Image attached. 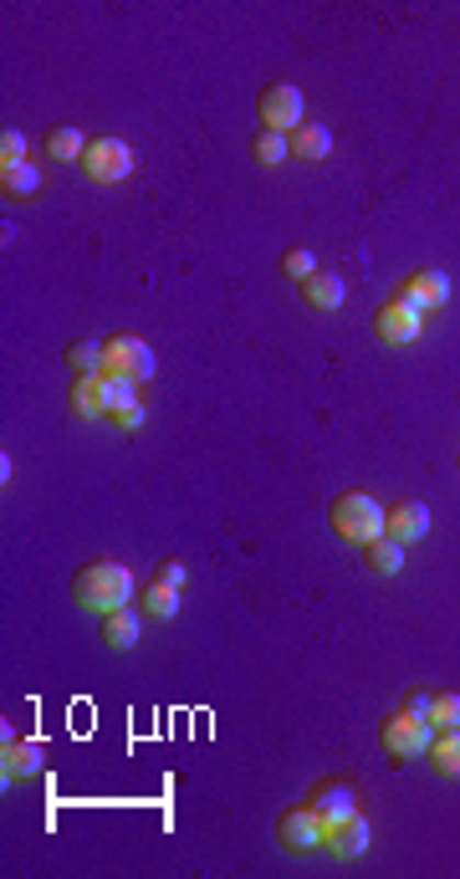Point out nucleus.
<instances>
[{
	"mask_svg": "<svg viewBox=\"0 0 460 879\" xmlns=\"http://www.w3.org/2000/svg\"><path fill=\"white\" fill-rule=\"evenodd\" d=\"M72 598L92 613H119L134 604V573L123 563H108V557L103 563H88L72 578Z\"/></svg>",
	"mask_w": 460,
	"mask_h": 879,
	"instance_id": "f257e3e1",
	"label": "nucleus"
},
{
	"mask_svg": "<svg viewBox=\"0 0 460 879\" xmlns=\"http://www.w3.org/2000/svg\"><path fill=\"white\" fill-rule=\"evenodd\" d=\"M327 522H333V532H338L343 542L369 548V542H379V537L389 532V511L379 507L369 492H343L338 502L327 507Z\"/></svg>",
	"mask_w": 460,
	"mask_h": 879,
	"instance_id": "f03ea898",
	"label": "nucleus"
},
{
	"mask_svg": "<svg viewBox=\"0 0 460 879\" xmlns=\"http://www.w3.org/2000/svg\"><path fill=\"white\" fill-rule=\"evenodd\" d=\"M256 113H261V128H271V134H298L302 113H307V98H302L298 82H271V88H261V98H256Z\"/></svg>",
	"mask_w": 460,
	"mask_h": 879,
	"instance_id": "7ed1b4c3",
	"label": "nucleus"
},
{
	"mask_svg": "<svg viewBox=\"0 0 460 879\" xmlns=\"http://www.w3.org/2000/svg\"><path fill=\"white\" fill-rule=\"evenodd\" d=\"M138 154L123 144V138H92L88 154H82V169H88V179H98V184H123V179L134 174Z\"/></svg>",
	"mask_w": 460,
	"mask_h": 879,
	"instance_id": "20e7f679",
	"label": "nucleus"
},
{
	"mask_svg": "<svg viewBox=\"0 0 460 879\" xmlns=\"http://www.w3.org/2000/svg\"><path fill=\"white\" fill-rule=\"evenodd\" d=\"M277 838H282L287 854H317L327 849V823L312 813V803L287 808L282 819H277Z\"/></svg>",
	"mask_w": 460,
	"mask_h": 879,
	"instance_id": "39448f33",
	"label": "nucleus"
},
{
	"mask_svg": "<svg viewBox=\"0 0 460 879\" xmlns=\"http://www.w3.org/2000/svg\"><path fill=\"white\" fill-rule=\"evenodd\" d=\"M419 333H425V313L419 307H409V302H384L379 313H373V338L389 348H404V343H415Z\"/></svg>",
	"mask_w": 460,
	"mask_h": 879,
	"instance_id": "423d86ee",
	"label": "nucleus"
},
{
	"mask_svg": "<svg viewBox=\"0 0 460 879\" xmlns=\"http://www.w3.org/2000/svg\"><path fill=\"white\" fill-rule=\"evenodd\" d=\"M435 742V726L430 721H415V715H389L384 721V746H389V757H400V762H415L425 757Z\"/></svg>",
	"mask_w": 460,
	"mask_h": 879,
	"instance_id": "0eeeda50",
	"label": "nucleus"
},
{
	"mask_svg": "<svg viewBox=\"0 0 460 879\" xmlns=\"http://www.w3.org/2000/svg\"><path fill=\"white\" fill-rule=\"evenodd\" d=\"M154 348L144 343V338H134V333H119V338H108V369L103 373H128V379H138V384H149L154 379Z\"/></svg>",
	"mask_w": 460,
	"mask_h": 879,
	"instance_id": "6e6552de",
	"label": "nucleus"
},
{
	"mask_svg": "<svg viewBox=\"0 0 460 879\" xmlns=\"http://www.w3.org/2000/svg\"><path fill=\"white\" fill-rule=\"evenodd\" d=\"M400 302H409V307H419V313H435V307H446L450 302V277L440 267H425V271H409L400 282V292H394Z\"/></svg>",
	"mask_w": 460,
	"mask_h": 879,
	"instance_id": "1a4fd4ad",
	"label": "nucleus"
},
{
	"mask_svg": "<svg viewBox=\"0 0 460 879\" xmlns=\"http://www.w3.org/2000/svg\"><path fill=\"white\" fill-rule=\"evenodd\" d=\"M312 813L323 823H343V819H354L358 813V792H354V782H338V777H327V782H317L312 788Z\"/></svg>",
	"mask_w": 460,
	"mask_h": 879,
	"instance_id": "9d476101",
	"label": "nucleus"
},
{
	"mask_svg": "<svg viewBox=\"0 0 460 879\" xmlns=\"http://www.w3.org/2000/svg\"><path fill=\"white\" fill-rule=\"evenodd\" d=\"M46 767V746L42 742H5V752H0V782L11 788V782H26V777H42Z\"/></svg>",
	"mask_w": 460,
	"mask_h": 879,
	"instance_id": "9b49d317",
	"label": "nucleus"
},
{
	"mask_svg": "<svg viewBox=\"0 0 460 879\" xmlns=\"http://www.w3.org/2000/svg\"><path fill=\"white\" fill-rule=\"evenodd\" d=\"M363 849H369V819H363V813H354V819H343V823H327V854L358 859Z\"/></svg>",
	"mask_w": 460,
	"mask_h": 879,
	"instance_id": "f8f14e48",
	"label": "nucleus"
},
{
	"mask_svg": "<svg viewBox=\"0 0 460 879\" xmlns=\"http://www.w3.org/2000/svg\"><path fill=\"white\" fill-rule=\"evenodd\" d=\"M430 532V507L425 502H400V507H389V537L394 542H419V537Z\"/></svg>",
	"mask_w": 460,
	"mask_h": 879,
	"instance_id": "ddd939ff",
	"label": "nucleus"
},
{
	"mask_svg": "<svg viewBox=\"0 0 460 879\" xmlns=\"http://www.w3.org/2000/svg\"><path fill=\"white\" fill-rule=\"evenodd\" d=\"M302 297H307V307H317V313H338L343 302H348V286H343L338 271H317V277L302 282Z\"/></svg>",
	"mask_w": 460,
	"mask_h": 879,
	"instance_id": "4468645a",
	"label": "nucleus"
},
{
	"mask_svg": "<svg viewBox=\"0 0 460 879\" xmlns=\"http://www.w3.org/2000/svg\"><path fill=\"white\" fill-rule=\"evenodd\" d=\"M292 154H298V159H307V165H323L327 154H333V128L307 119L298 134H292Z\"/></svg>",
	"mask_w": 460,
	"mask_h": 879,
	"instance_id": "2eb2a0df",
	"label": "nucleus"
},
{
	"mask_svg": "<svg viewBox=\"0 0 460 879\" xmlns=\"http://www.w3.org/2000/svg\"><path fill=\"white\" fill-rule=\"evenodd\" d=\"M363 563H369V573H379V578H400L404 573V542H394V537H379V542H369L363 548Z\"/></svg>",
	"mask_w": 460,
	"mask_h": 879,
	"instance_id": "dca6fc26",
	"label": "nucleus"
},
{
	"mask_svg": "<svg viewBox=\"0 0 460 879\" xmlns=\"http://www.w3.org/2000/svg\"><path fill=\"white\" fill-rule=\"evenodd\" d=\"M138 634H144V619H138L134 609L103 613V644H108V650H134Z\"/></svg>",
	"mask_w": 460,
	"mask_h": 879,
	"instance_id": "f3484780",
	"label": "nucleus"
},
{
	"mask_svg": "<svg viewBox=\"0 0 460 879\" xmlns=\"http://www.w3.org/2000/svg\"><path fill=\"white\" fill-rule=\"evenodd\" d=\"M103 409L113 419L138 409V379H128V373H103Z\"/></svg>",
	"mask_w": 460,
	"mask_h": 879,
	"instance_id": "a211bd4d",
	"label": "nucleus"
},
{
	"mask_svg": "<svg viewBox=\"0 0 460 879\" xmlns=\"http://www.w3.org/2000/svg\"><path fill=\"white\" fill-rule=\"evenodd\" d=\"M72 415H77V419L108 415V409H103V373H77V384H72Z\"/></svg>",
	"mask_w": 460,
	"mask_h": 879,
	"instance_id": "6ab92c4d",
	"label": "nucleus"
},
{
	"mask_svg": "<svg viewBox=\"0 0 460 879\" xmlns=\"http://www.w3.org/2000/svg\"><path fill=\"white\" fill-rule=\"evenodd\" d=\"M0 194H5V200H36V194H42V169L36 165L0 169Z\"/></svg>",
	"mask_w": 460,
	"mask_h": 879,
	"instance_id": "aec40b11",
	"label": "nucleus"
},
{
	"mask_svg": "<svg viewBox=\"0 0 460 879\" xmlns=\"http://www.w3.org/2000/svg\"><path fill=\"white\" fill-rule=\"evenodd\" d=\"M425 757L435 762V773L440 777H460V726L456 731H435V742Z\"/></svg>",
	"mask_w": 460,
	"mask_h": 879,
	"instance_id": "412c9836",
	"label": "nucleus"
},
{
	"mask_svg": "<svg viewBox=\"0 0 460 879\" xmlns=\"http://www.w3.org/2000/svg\"><path fill=\"white\" fill-rule=\"evenodd\" d=\"M251 159H256L261 169L287 165V159H292V138H287V134H271V128H261V134L251 138Z\"/></svg>",
	"mask_w": 460,
	"mask_h": 879,
	"instance_id": "4be33fe9",
	"label": "nucleus"
},
{
	"mask_svg": "<svg viewBox=\"0 0 460 879\" xmlns=\"http://www.w3.org/2000/svg\"><path fill=\"white\" fill-rule=\"evenodd\" d=\"M46 154H52V159H61V165H72V159L82 165L88 138L77 134V128H67V123H61V128H46Z\"/></svg>",
	"mask_w": 460,
	"mask_h": 879,
	"instance_id": "5701e85b",
	"label": "nucleus"
},
{
	"mask_svg": "<svg viewBox=\"0 0 460 879\" xmlns=\"http://www.w3.org/2000/svg\"><path fill=\"white\" fill-rule=\"evenodd\" d=\"M67 363H72V373H103L108 369V343H98V338H77V343H67Z\"/></svg>",
	"mask_w": 460,
	"mask_h": 879,
	"instance_id": "b1692460",
	"label": "nucleus"
},
{
	"mask_svg": "<svg viewBox=\"0 0 460 879\" xmlns=\"http://www.w3.org/2000/svg\"><path fill=\"white\" fill-rule=\"evenodd\" d=\"M138 604H144L149 619H175L179 613V588H169V583H149V588L138 594Z\"/></svg>",
	"mask_w": 460,
	"mask_h": 879,
	"instance_id": "393cba45",
	"label": "nucleus"
},
{
	"mask_svg": "<svg viewBox=\"0 0 460 879\" xmlns=\"http://www.w3.org/2000/svg\"><path fill=\"white\" fill-rule=\"evenodd\" d=\"M430 726H435V731H456V726H460V696H456V690H440V696H435Z\"/></svg>",
	"mask_w": 460,
	"mask_h": 879,
	"instance_id": "a878e982",
	"label": "nucleus"
},
{
	"mask_svg": "<svg viewBox=\"0 0 460 879\" xmlns=\"http://www.w3.org/2000/svg\"><path fill=\"white\" fill-rule=\"evenodd\" d=\"M15 165H31L26 134H21V128H5V134H0V169H15Z\"/></svg>",
	"mask_w": 460,
	"mask_h": 879,
	"instance_id": "bb28decb",
	"label": "nucleus"
},
{
	"mask_svg": "<svg viewBox=\"0 0 460 879\" xmlns=\"http://www.w3.org/2000/svg\"><path fill=\"white\" fill-rule=\"evenodd\" d=\"M317 271H323V267H317V256L302 251V246L282 256V277H292V282H307V277H317Z\"/></svg>",
	"mask_w": 460,
	"mask_h": 879,
	"instance_id": "cd10ccee",
	"label": "nucleus"
},
{
	"mask_svg": "<svg viewBox=\"0 0 460 879\" xmlns=\"http://www.w3.org/2000/svg\"><path fill=\"white\" fill-rule=\"evenodd\" d=\"M430 711H435V696H430V690H409V696H404V715H415V721H430Z\"/></svg>",
	"mask_w": 460,
	"mask_h": 879,
	"instance_id": "c85d7f7f",
	"label": "nucleus"
},
{
	"mask_svg": "<svg viewBox=\"0 0 460 879\" xmlns=\"http://www.w3.org/2000/svg\"><path fill=\"white\" fill-rule=\"evenodd\" d=\"M154 583H169V588H184V583H190V567L179 563V557H164V563H159V578H154Z\"/></svg>",
	"mask_w": 460,
	"mask_h": 879,
	"instance_id": "c756f323",
	"label": "nucleus"
},
{
	"mask_svg": "<svg viewBox=\"0 0 460 879\" xmlns=\"http://www.w3.org/2000/svg\"><path fill=\"white\" fill-rule=\"evenodd\" d=\"M119 425H123V430H138V425H144V404H138V409H128V415H119Z\"/></svg>",
	"mask_w": 460,
	"mask_h": 879,
	"instance_id": "7c9ffc66",
	"label": "nucleus"
}]
</instances>
